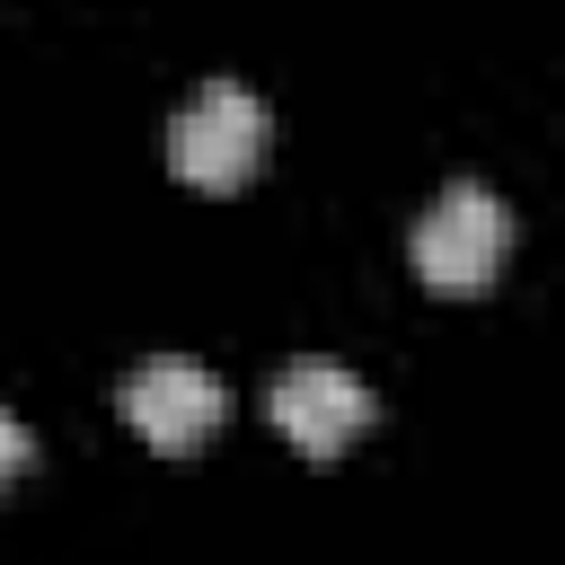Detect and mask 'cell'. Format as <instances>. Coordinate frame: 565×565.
Wrapping results in <instances>:
<instances>
[{
  "instance_id": "obj_4",
  "label": "cell",
  "mask_w": 565,
  "mask_h": 565,
  "mask_svg": "<svg viewBox=\"0 0 565 565\" xmlns=\"http://www.w3.org/2000/svg\"><path fill=\"white\" fill-rule=\"evenodd\" d=\"M274 433L300 450V459H335L371 433V388L335 362H300L274 380Z\"/></svg>"
},
{
  "instance_id": "obj_2",
  "label": "cell",
  "mask_w": 565,
  "mask_h": 565,
  "mask_svg": "<svg viewBox=\"0 0 565 565\" xmlns=\"http://www.w3.org/2000/svg\"><path fill=\"white\" fill-rule=\"evenodd\" d=\"M168 168L194 185V194H230L265 168V106L238 88V79H212L185 97V115L168 124Z\"/></svg>"
},
{
  "instance_id": "obj_5",
  "label": "cell",
  "mask_w": 565,
  "mask_h": 565,
  "mask_svg": "<svg viewBox=\"0 0 565 565\" xmlns=\"http://www.w3.org/2000/svg\"><path fill=\"white\" fill-rule=\"evenodd\" d=\"M26 459H35V441H26V424H18L9 406H0V486H9V477H18Z\"/></svg>"
},
{
  "instance_id": "obj_3",
  "label": "cell",
  "mask_w": 565,
  "mask_h": 565,
  "mask_svg": "<svg viewBox=\"0 0 565 565\" xmlns=\"http://www.w3.org/2000/svg\"><path fill=\"white\" fill-rule=\"evenodd\" d=\"M221 415H230V397H221V380L212 371H194V362H150V371H132L124 380V424H132V441L141 450H203L212 433H221Z\"/></svg>"
},
{
  "instance_id": "obj_1",
  "label": "cell",
  "mask_w": 565,
  "mask_h": 565,
  "mask_svg": "<svg viewBox=\"0 0 565 565\" xmlns=\"http://www.w3.org/2000/svg\"><path fill=\"white\" fill-rule=\"evenodd\" d=\"M406 256H415L424 291H441V300L486 291V282L503 274V256H512V212H503V194H486V185H450V194L415 221Z\"/></svg>"
}]
</instances>
